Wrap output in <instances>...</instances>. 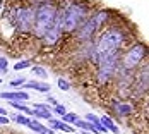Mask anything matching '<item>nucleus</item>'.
<instances>
[{"mask_svg":"<svg viewBox=\"0 0 149 134\" xmlns=\"http://www.w3.org/2000/svg\"><path fill=\"white\" fill-rule=\"evenodd\" d=\"M74 134H77V133H74Z\"/></svg>","mask_w":149,"mask_h":134,"instance_id":"32","label":"nucleus"},{"mask_svg":"<svg viewBox=\"0 0 149 134\" xmlns=\"http://www.w3.org/2000/svg\"><path fill=\"white\" fill-rule=\"evenodd\" d=\"M117 72V53L100 60V81L104 83Z\"/></svg>","mask_w":149,"mask_h":134,"instance_id":"7","label":"nucleus"},{"mask_svg":"<svg viewBox=\"0 0 149 134\" xmlns=\"http://www.w3.org/2000/svg\"><path fill=\"white\" fill-rule=\"evenodd\" d=\"M10 19L17 26L19 31H29L33 28V22H34V9H31V7H17V9H12Z\"/></svg>","mask_w":149,"mask_h":134,"instance_id":"3","label":"nucleus"},{"mask_svg":"<svg viewBox=\"0 0 149 134\" xmlns=\"http://www.w3.org/2000/svg\"><path fill=\"white\" fill-rule=\"evenodd\" d=\"M62 31H63V11H57V14H55V19H53V24L50 26V29L45 33V36H43V40H45L46 45H53L57 43L60 40V34H62Z\"/></svg>","mask_w":149,"mask_h":134,"instance_id":"5","label":"nucleus"},{"mask_svg":"<svg viewBox=\"0 0 149 134\" xmlns=\"http://www.w3.org/2000/svg\"><path fill=\"white\" fill-rule=\"evenodd\" d=\"M74 126H79L81 129H86V131H91V133L98 134V131L94 129V126H93V124H89L88 120H81V119H77V120H75V124H74Z\"/></svg>","mask_w":149,"mask_h":134,"instance_id":"15","label":"nucleus"},{"mask_svg":"<svg viewBox=\"0 0 149 134\" xmlns=\"http://www.w3.org/2000/svg\"><path fill=\"white\" fill-rule=\"evenodd\" d=\"M7 65H9V62L5 57H0V72H5L7 71Z\"/></svg>","mask_w":149,"mask_h":134,"instance_id":"24","label":"nucleus"},{"mask_svg":"<svg viewBox=\"0 0 149 134\" xmlns=\"http://www.w3.org/2000/svg\"><path fill=\"white\" fill-rule=\"evenodd\" d=\"M0 124H9V119L5 115H0Z\"/></svg>","mask_w":149,"mask_h":134,"instance_id":"28","label":"nucleus"},{"mask_svg":"<svg viewBox=\"0 0 149 134\" xmlns=\"http://www.w3.org/2000/svg\"><path fill=\"white\" fill-rule=\"evenodd\" d=\"M55 14H57V9L52 4H43V5H40L34 11V22H33V26H34V33L38 36H41V38L45 36V33L53 24Z\"/></svg>","mask_w":149,"mask_h":134,"instance_id":"2","label":"nucleus"},{"mask_svg":"<svg viewBox=\"0 0 149 134\" xmlns=\"http://www.w3.org/2000/svg\"><path fill=\"white\" fill-rule=\"evenodd\" d=\"M122 41H123V34L118 29L106 31L103 36L100 38L98 45H96V53H98L100 60L115 55L117 50H118V46L122 45Z\"/></svg>","mask_w":149,"mask_h":134,"instance_id":"1","label":"nucleus"},{"mask_svg":"<svg viewBox=\"0 0 149 134\" xmlns=\"http://www.w3.org/2000/svg\"><path fill=\"white\" fill-rule=\"evenodd\" d=\"M79 119L75 114H65V115H62V122H65V124H75V120Z\"/></svg>","mask_w":149,"mask_h":134,"instance_id":"19","label":"nucleus"},{"mask_svg":"<svg viewBox=\"0 0 149 134\" xmlns=\"http://www.w3.org/2000/svg\"><path fill=\"white\" fill-rule=\"evenodd\" d=\"M101 124H103V126L106 127V129H108V131H111V133H115V134L118 133V127L115 126V122L110 119L108 115H103V117H101Z\"/></svg>","mask_w":149,"mask_h":134,"instance_id":"13","label":"nucleus"},{"mask_svg":"<svg viewBox=\"0 0 149 134\" xmlns=\"http://www.w3.org/2000/svg\"><path fill=\"white\" fill-rule=\"evenodd\" d=\"M96 31V24H94V21H93V17H91L88 22H84L82 24V28L79 29V38L81 40H86V38H89L93 36V33Z\"/></svg>","mask_w":149,"mask_h":134,"instance_id":"8","label":"nucleus"},{"mask_svg":"<svg viewBox=\"0 0 149 134\" xmlns=\"http://www.w3.org/2000/svg\"><path fill=\"white\" fill-rule=\"evenodd\" d=\"M52 122V126L55 127V129H60V131H63V133H72L74 134V127H70L69 124H65V122H62V120H55V119H50Z\"/></svg>","mask_w":149,"mask_h":134,"instance_id":"11","label":"nucleus"},{"mask_svg":"<svg viewBox=\"0 0 149 134\" xmlns=\"http://www.w3.org/2000/svg\"><path fill=\"white\" fill-rule=\"evenodd\" d=\"M33 110H48V112H52V110L48 108V105H45V103H36Z\"/></svg>","mask_w":149,"mask_h":134,"instance_id":"27","label":"nucleus"},{"mask_svg":"<svg viewBox=\"0 0 149 134\" xmlns=\"http://www.w3.org/2000/svg\"><path fill=\"white\" fill-rule=\"evenodd\" d=\"M84 15H86V7L84 5H70V7H67L65 11H63V29L65 31H74L79 24H81V21L84 19Z\"/></svg>","mask_w":149,"mask_h":134,"instance_id":"4","label":"nucleus"},{"mask_svg":"<svg viewBox=\"0 0 149 134\" xmlns=\"http://www.w3.org/2000/svg\"><path fill=\"white\" fill-rule=\"evenodd\" d=\"M28 88H33V89H38L41 93H48L50 91V84L46 83H38V81H29V83H24Z\"/></svg>","mask_w":149,"mask_h":134,"instance_id":"12","label":"nucleus"},{"mask_svg":"<svg viewBox=\"0 0 149 134\" xmlns=\"http://www.w3.org/2000/svg\"><path fill=\"white\" fill-rule=\"evenodd\" d=\"M10 105H12L14 108H17V110H22V112H26V114L33 115V110H31V108H28V107L22 103V102H17V100H14V102H10Z\"/></svg>","mask_w":149,"mask_h":134,"instance_id":"17","label":"nucleus"},{"mask_svg":"<svg viewBox=\"0 0 149 134\" xmlns=\"http://www.w3.org/2000/svg\"><path fill=\"white\" fill-rule=\"evenodd\" d=\"M58 88L63 89V91H67V89H70V84H69V81H67V79L60 77V79H58Z\"/></svg>","mask_w":149,"mask_h":134,"instance_id":"23","label":"nucleus"},{"mask_svg":"<svg viewBox=\"0 0 149 134\" xmlns=\"http://www.w3.org/2000/svg\"><path fill=\"white\" fill-rule=\"evenodd\" d=\"M0 115H7V112H5V108H3V107H0Z\"/></svg>","mask_w":149,"mask_h":134,"instance_id":"29","label":"nucleus"},{"mask_svg":"<svg viewBox=\"0 0 149 134\" xmlns=\"http://www.w3.org/2000/svg\"><path fill=\"white\" fill-rule=\"evenodd\" d=\"M0 96L2 98H5V100H10V102H14V100H17V102H26L28 98H29V95L26 93V91H10V93H0Z\"/></svg>","mask_w":149,"mask_h":134,"instance_id":"9","label":"nucleus"},{"mask_svg":"<svg viewBox=\"0 0 149 134\" xmlns=\"http://www.w3.org/2000/svg\"><path fill=\"white\" fill-rule=\"evenodd\" d=\"M28 127L33 129L34 133H40V134H55L52 129H46L45 126H41V124L36 122V120H29V122H28Z\"/></svg>","mask_w":149,"mask_h":134,"instance_id":"10","label":"nucleus"},{"mask_svg":"<svg viewBox=\"0 0 149 134\" xmlns=\"http://www.w3.org/2000/svg\"><path fill=\"white\" fill-rule=\"evenodd\" d=\"M29 65H31V60H21L14 65V69L15 71H22V69H28Z\"/></svg>","mask_w":149,"mask_h":134,"instance_id":"20","label":"nucleus"},{"mask_svg":"<svg viewBox=\"0 0 149 134\" xmlns=\"http://www.w3.org/2000/svg\"><path fill=\"white\" fill-rule=\"evenodd\" d=\"M24 83H26V79H24V77H19V79H14V81H10V84H12V86H22Z\"/></svg>","mask_w":149,"mask_h":134,"instance_id":"26","label":"nucleus"},{"mask_svg":"<svg viewBox=\"0 0 149 134\" xmlns=\"http://www.w3.org/2000/svg\"><path fill=\"white\" fill-rule=\"evenodd\" d=\"M55 112H57V114H60V115H65V114H67L65 107H63V105H60V103L55 105Z\"/></svg>","mask_w":149,"mask_h":134,"instance_id":"25","label":"nucleus"},{"mask_svg":"<svg viewBox=\"0 0 149 134\" xmlns=\"http://www.w3.org/2000/svg\"><path fill=\"white\" fill-rule=\"evenodd\" d=\"M0 9H2V0H0Z\"/></svg>","mask_w":149,"mask_h":134,"instance_id":"30","label":"nucleus"},{"mask_svg":"<svg viewBox=\"0 0 149 134\" xmlns=\"http://www.w3.org/2000/svg\"><path fill=\"white\" fill-rule=\"evenodd\" d=\"M144 55H146V46L142 43L134 45V46L125 53V57H123V67H125V69H134L135 65L144 59Z\"/></svg>","mask_w":149,"mask_h":134,"instance_id":"6","label":"nucleus"},{"mask_svg":"<svg viewBox=\"0 0 149 134\" xmlns=\"http://www.w3.org/2000/svg\"><path fill=\"white\" fill-rule=\"evenodd\" d=\"M106 17H108V14H106L104 11H103V12H98V14H94V17H93V21H94V24H96V28L103 24L104 21H106Z\"/></svg>","mask_w":149,"mask_h":134,"instance_id":"16","label":"nucleus"},{"mask_svg":"<svg viewBox=\"0 0 149 134\" xmlns=\"http://www.w3.org/2000/svg\"><path fill=\"white\" fill-rule=\"evenodd\" d=\"M115 110L118 112L120 115H129L132 112V107L129 103H115Z\"/></svg>","mask_w":149,"mask_h":134,"instance_id":"14","label":"nucleus"},{"mask_svg":"<svg viewBox=\"0 0 149 134\" xmlns=\"http://www.w3.org/2000/svg\"><path fill=\"white\" fill-rule=\"evenodd\" d=\"M33 115H36L40 119H48V120L52 119V112H48V110H33Z\"/></svg>","mask_w":149,"mask_h":134,"instance_id":"18","label":"nucleus"},{"mask_svg":"<svg viewBox=\"0 0 149 134\" xmlns=\"http://www.w3.org/2000/svg\"><path fill=\"white\" fill-rule=\"evenodd\" d=\"M0 83H2V77H0Z\"/></svg>","mask_w":149,"mask_h":134,"instance_id":"31","label":"nucleus"},{"mask_svg":"<svg viewBox=\"0 0 149 134\" xmlns=\"http://www.w3.org/2000/svg\"><path fill=\"white\" fill-rule=\"evenodd\" d=\"M14 120L17 122V124H22V126H28V122H29L31 119H28L26 115H22V114H19V115H14Z\"/></svg>","mask_w":149,"mask_h":134,"instance_id":"21","label":"nucleus"},{"mask_svg":"<svg viewBox=\"0 0 149 134\" xmlns=\"http://www.w3.org/2000/svg\"><path fill=\"white\" fill-rule=\"evenodd\" d=\"M33 74L38 77H46V71L43 67H33Z\"/></svg>","mask_w":149,"mask_h":134,"instance_id":"22","label":"nucleus"}]
</instances>
